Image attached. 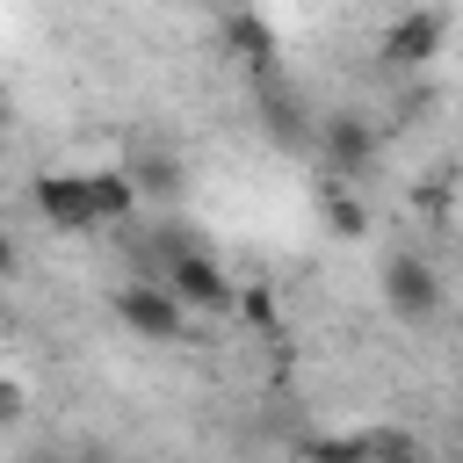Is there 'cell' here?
<instances>
[{
  "mask_svg": "<svg viewBox=\"0 0 463 463\" xmlns=\"http://www.w3.org/2000/svg\"><path fill=\"white\" fill-rule=\"evenodd\" d=\"M318 152H326L333 181H362V174L376 166V123H369V116H354V109L318 116Z\"/></svg>",
  "mask_w": 463,
  "mask_h": 463,
  "instance_id": "cell-5",
  "label": "cell"
},
{
  "mask_svg": "<svg viewBox=\"0 0 463 463\" xmlns=\"http://www.w3.org/2000/svg\"><path fill=\"white\" fill-rule=\"evenodd\" d=\"M0 333H7V304H0Z\"/></svg>",
  "mask_w": 463,
  "mask_h": 463,
  "instance_id": "cell-18",
  "label": "cell"
},
{
  "mask_svg": "<svg viewBox=\"0 0 463 463\" xmlns=\"http://www.w3.org/2000/svg\"><path fill=\"white\" fill-rule=\"evenodd\" d=\"M116 318H123L137 340H181V333H188V311L174 304L166 282H123V289H116Z\"/></svg>",
  "mask_w": 463,
  "mask_h": 463,
  "instance_id": "cell-6",
  "label": "cell"
},
{
  "mask_svg": "<svg viewBox=\"0 0 463 463\" xmlns=\"http://www.w3.org/2000/svg\"><path fill=\"white\" fill-rule=\"evenodd\" d=\"M239 311H246L253 326H275V318H282V311H275V297H268V282H246V289H239Z\"/></svg>",
  "mask_w": 463,
  "mask_h": 463,
  "instance_id": "cell-14",
  "label": "cell"
},
{
  "mask_svg": "<svg viewBox=\"0 0 463 463\" xmlns=\"http://www.w3.org/2000/svg\"><path fill=\"white\" fill-rule=\"evenodd\" d=\"M159 282L174 289V304H181L188 318H195V311H203V318H217V311H232V304H239V282L217 268V253H203V246H188V239H174V246H166V275H159Z\"/></svg>",
  "mask_w": 463,
  "mask_h": 463,
  "instance_id": "cell-1",
  "label": "cell"
},
{
  "mask_svg": "<svg viewBox=\"0 0 463 463\" xmlns=\"http://www.w3.org/2000/svg\"><path fill=\"white\" fill-rule=\"evenodd\" d=\"M29 203L51 232H101V210H94V181L87 166H51L29 181Z\"/></svg>",
  "mask_w": 463,
  "mask_h": 463,
  "instance_id": "cell-3",
  "label": "cell"
},
{
  "mask_svg": "<svg viewBox=\"0 0 463 463\" xmlns=\"http://www.w3.org/2000/svg\"><path fill=\"white\" fill-rule=\"evenodd\" d=\"M29 412V391H22V376H0V427H14Z\"/></svg>",
  "mask_w": 463,
  "mask_h": 463,
  "instance_id": "cell-15",
  "label": "cell"
},
{
  "mask_svg": "<svg viewBox=\"0 0 463 463\" xmlns=\"http://www.w3.org/2000/svg\"><path fill=\"white\" fill-rule=\"evenodd\" d=\"M383 304H391V318L427 326V318H441L449 289H441V275H434L427 253H391V260H383Z\"/></svg>",
  "mask_w": 463,
  "mask_h": 463,
  "instance_id": "cell-4",
  "label": "cell"
},
{
  "mask_svg": "<svg viewBox=\"0 0 463 463\" xmlns=\"http://www.w3.org/2000/svg\"><path fill=\"white\" fill-rule=\"evenodd\" d=\"M318 217H326L333 239H369V203H362L347 181H326V188H318Z\"/></svg>",
  "mask_w": 463,
  "mask_h": 463,
  "instance_id": "cell-8",
  "label": "cell"
},
{
  "mask_svg": "<svg viewBox=\"0 0 463 463\" xmlns=\"http://www.w3.org/2000/svg\"><path fill=\"white\" fill-rule=\"evenodd\" d=\"M297 456L304 463H376V441L369 434H311V441H297Z\"/></svg>",
  "mask_w": 463,
  "mask_h": 463,
  "instance_id": "cell-11",
  "label": "cell"
},
{
  "mask_svg": "<svg viewBox=\"0 0 463 463\" xmlns=\"http://www.w3.org/2000/svg\"><path fill=\"white\" fill-rule=\"evenodd\" d=\"M217 36H224V51H232L260 87L275 80V51H282V43H275V22H268V14H246V7H239V14L217 22Z\"/></svg>",
  "mask_w": 463,
  "mask_h": 463,
  "instance_id": "cell-7",
  "label": "cell"
},
{
  "mask_svg": "<svg viewBox=\"0 0 463 463\" xmlns=\"http://www.w3.org/2000/svg\"><path fill=\"white\" fill-rule=\"evenodd\" d=\"M22 463H72V456H65V449H29Z\"/></svg>",
  "mask_w": 463,
  "mask_h": 463,
  "instance_id": "cell-17",
  "label": "cell"
},
{
  "mask_svg": "<svg viewBox=\"0 0 463 463\" xmlns=\"http://www.w3.org/2000/svg\"><path fill=\"white\" fill-rule=\"evenodd\" d=\"M87 181H94V210H101V224H123V217L137 210V181H130V166H87Z\"/></svg>",
  "mask_w": 463,
  "mask_h": 463,
  "instance_id": "cell-9",
  "label": "cell"
},
{
  "mask_svg": "<svg viewBox=\"0 0 463 463\" xmlns=\"http://www.w3.org/2000/svg\"><path fill=\"white\" fill-rule=\"evenodd\" d=\"M449 29H456V14H449V7H405V14H391V22H383L376 58H383L391 72H420L427 58H441Z\"/></svg>",
  "mask_w": 463,
  "mask_h": 463,
  "instance_id": "cell-2",
  "label": "cell"
},
{
  "mask_svg": "<svg viewBox=\"0 0 463 463\" xmlns=\"http://www.w3.org/2000/svg\"><path fill=\"white\" fill-rule=\"evenodd\" d=\"M130 181H137V195H181V159L174 152H145V159H130Z\"/></svg>",
  "mask_w": 463,
  "mask_h": 463,
  "instance_id": "cell-12",
  "label": "cell"
},
{
  "mask_svg": "<svg viewBox=\"0 0 463 463\" xmlns=\"http://www.w3.org/2000/svg\"><path fill=\"white\" fill-rule=\"evenodd\" d=\"M369 441H376V463H427V441L405 427H369Z\"/></svg>",
  "mask_w": 463,
  "mask_h": 463,
  "instance_id": "cell-13",
  "label": "cell"
},
{
  "mask_svg": "<svg viewBox=\"0 0 463 463\" xmlns=\"http://www.w3.org/2000/svg\"><path fill=\"white\" fill-rule=\"evenodd\" d=\"M14 268H22V253H14V239H7V232H0V282H7V275H14Z\"/></svg>",
  "mask_w": 463,
  "mask_h": 463,
  "instance_id": "cell-16",
  "label": "cell"
},
{
  "mask_svg": "<svg viewBox=\"0 0 463 463\" xmlns=\"http://www.w3.org/2000/svg\"><path fill=\"white\" fill-rule=\"evenodd\" d=\"M268 137L275 145H318V130L304 123V101L282 94V80H268Z\"/></svg>",
  "mask_w": 463,
  "mask_h": 463,
  "instance_id": "cell-10",
  "label": "cell"
}]
</instances>
